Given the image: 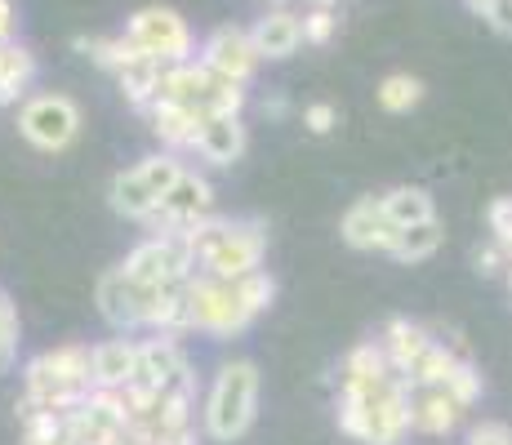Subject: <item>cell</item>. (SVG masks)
Returning <instances> with one entry per match:
<instances>
[{"label":"cell","mask_w":512,"mask_h":445,"mask_svg":"<svg viewBox=\"0 0 512 445\" xmlns=\"http://www.w3.org/2000/svg\"><path fill=\"white\" fill-rule=\"evenodd\" d=\"M468 405H459L446 388H410V428L423 432V437H446L464 423Z\"/></svg>","instance_id":"15"},{"label":"cell","mask_w":512,"mask_h":445,"mask_svg":"<svg viewBox=\"0 0 512 445\" xmlns=\"http://www.w3.org/2000/svg\"><path fill=\"white\" fill-rule=\"evenodd\" d=\"M107 196H112V210L121 214V219H130V223H152L156 205H161V196L147 187V178L139 174V165L116 174L112 187H107Z\"/></svg>","instance_id":"20"},{"label":"cell","mask_w":512,"mask_h":445,"mask_svg":"<svg viewBox=\"0 0 512 445\" xmlns=\"http://www.w3.org/2000/svg\"><path fill=\"white\" fill-rule=\"evenodd\" d=\"M303 125H308L312 134H330L334 125H339V107L334 103H308L303 107Z\"/></svg>","instance_id":"34"},{"label":"cell","mask_w":512,"mask_h":445,"mask_svg":"<svg viewBox=\"0 0 512 445\" xmlns=\"http://www.w3.org/2000/svg\"><path fill=\"white\" fill-rule=\"evenodd\" d=\"M490 232H495V245H504L512 254V196H499L490 205Z\"/></svg>","instance_id":"33"},{"label":"cell","mask_w":512,"mask_h":445,"mask_svg":"<svg viewBox=\"0 0 512 445\" xmlns=\"http://www.w3.org/2000/svg\"><path fill=\"white\" fill-rule=\"evenodd\" d=\"M339 428L361 445H401L410 428V383L392 374L366 392H339Z\"/></svg>","instance_id":"3"},{"label":"cell","mask_w":512,"mask_h":445,"mask_svg":"<svg viewBox=\"0 0 512 445\" xmlns=\"http://www.w3.org/2000/svg\"><path fill=\"white\" fill-rule=\"evenodd\" d=\"M201 63L210 67L214 76H223V81L232 85H250V76L259 72V49H254L250 32L245 27H219V32L205 36L201 45Z\"/></svg>","instance_id":"13"},{"label":"cell","mask_w":512,"mask_h":445,"mask_svg":"<svg viewBox=\"0 0 512 445\" xmlns=\"http://www.w3.org/2000/svg\"><path fill=\"white\" fill-rule=\"evenodd\" d=\"M187 170V165L179 161V152H156L147 156V161H139V174L147 178V187H152L156 196H165L174 183H179V174Z\"/></svg>","instance_id":"29"},{"label":"cell","mask_w":512,"mask_h":445,"mask_svg":"<svg viewBox=\"0 0 512 445\" xmlns=\"http://www.w3.org/2000/svg\"><path fill=\"white\" fill-rule=\"evenodd\" d=\"M183 299H187V321H192V330H205V334H214V339H236V334L250 330L254 316L272 308L277 281H272L263 267L250 276H236V281L192 272L183 281Z\"/></svg>","instance_id":"1"},{"label":"cell","mask_w":512,"mask_h":445,"mask_svg":"<svg viewBox=\"0 0 512 445\" xmlns=\"http://www.w3.org/2000/svg\"><path fill=\"white\" fill-rule=\"evenodd\" d=\"M165 290H170V285H139L130 272H125V267H112V272L98 276V290H94L98 316H103L112 330H121V334L147 330Z\"/></svg>","instance_id":"7"},{"label":"cell","mask_w":512,"mask_h":445,"mask_svg":"<svg viewBox=\"0 0 512 445\" xmlns=\"http://www.w3.org/2000/svg\"><path fill=\"white\" fill-rule=\"evenodd\" d=\"M14 356H18V312L9 303V294L0 290V374L14 365Z\"/></svg>","instance_id":"30"},{"label":"cell","mask_w":512,"mask_h":445,"mask_svg":"<svg viewBox=\"0 0 512 445\" xmlns=\"http://www.w3.org/2000/svg\"><path fill=\"white\" fill-rule=\"evenodd\" d=\"M374 98H379L383 112L401 116V112H410V107L423 103V81H419V76H410V72H392V76H383V81H379Z\"/></svg>","instance_id":"28"},{"label":"cell","mask_w":512,"mask_h":445,"mask_svg":"<svg viewBox=\"0 0 512 445\" xmlns=\"http://www.w3.org/2000/svg\"><path fill=\"white\" fill-rule=\"evenodd\" d=\"M250 41L259 49V58H290L303 45V18L290 5H277L250 27Z\"/></svg>","instance_id":"19"},{"label":"cell","mask_w":512,"mask_h":445,"mask_svg":"<svg viewBox=\"0 0 512 445\" xmlns=\"http://www.w3.org/2000/svg\"><path fill=\"white\" fill-rule=\"evenodd\" d=\"M161 76H165V63H156V58H134L116 81H121L125 103H134V107L147 112V107L156 103V94H161Z\"/></svg>","instance_id":"26"},{"label":"cell","mask_w":512,"mask_h":445,"mask_svg":"<svg viewBox=\"0 0 512 445\" xmlns=\"http://www.w3.org/2000/svg\"><path fill=\"white\" fill-rule=\"evenodd\" d=\"M183 241L196 259V272L236 281V276H250L263 267L268 227L254 219H214L210 214V219H201L196 227H187Z\"/></svg>","instance_id":"2"},{"label":"cell","mask_w":512,"mask_h":445,"mask_svg":"<svg viewBox=\"0 0 512 445\" xmlns=\"http://www.w3.org/2000/svg\"><path fill=\"white\" fill-rule=\"evenodd\" d=\"M90 352L85 343H63L54 352H41L27 361L23 370V405L32 410H54V414H72L76 405L94 392V374H90Z\"/></svg>","instance_id":"4"},{"label":"cell","mask_w":512,"mask_h":445,"mask_svg":"<svg viewBox=\"0 0 512 445\" xmlns=\"http://www.w3.org/2000/svg\"><path fill=\"white\" fill-rule=\"evenodd\" d=\"M383 201V214L392 219V227H415V223H428L437 219V205H432V192L428 187H392V192L379 196Z\"/></svg>","instance_id":"24"},{"label":"cell","mask_w":512,"mask_h":445,"mask_svg":"<svg viewBox=\"0 0 512 445\" xmlns=\"http://www.w3.org/2000/svg\"><path fill=\"white\" fill-rule=\"evenodd\" d=\"M379 343H383V352H388L392 370H397L401 379L410 383V374H415V370H419V361L432 352V343H437V334H432V330H423V325H415V321H406V316H392V321L383 325Z\"/></svg>","instance_id":"16"},{"label":"cell","mask_w":512,"mask_h":445,"mask_svg":"<svg viewBox=\"0 0 512 445\" xmlns=\"http://www.w3.org/2000/svg\"><path fill=\"white\" fill-rule=\"evenodd\" d=\"M210 214H214L210 178L196 174V170H183L179 183L161 196V205H156V214L147 227H152V232H187V227H196L201 219H210Z\"/></svg>","instance_id":"12"},{"label":"cell","mask_w":512,"mask_h":445,"mask_svg":"<svg viewBox=\"0 0 512 445\" xmlns=\"http://www.w3.org/2000/svg\"><path fill=\"white\" fill-rule=\"evenodd\" d=\"M161 103H179L187 112H196L201 121L210 116H241L245 107V85H232L223 76H214L201 58H187V63L165 67L161 76Z\"/></svg>","instance_id":"6"},{"label":"cell","mask_w":512,"mask_h":445,"mask_svg":"<svg viewBox=\"0 0 512 445\" xmlns=\"http://www.w3.org/2000/svg\"><path fill=\"white\" fill-rule=\"evenodd\" d=\"M245 143H250V134H245L241 116H210V121H201V134H196L201 161L219 165V170H228V165L241 161Z\"/></svg>","instance_id":"18"},{"label":"cell","mask_w":512,"mask_h":445,"mask_svg":"<svg viewBox=\"0 0 512 445\" xmlns=\"http://www.w3.org/2000/svg\"><path fill=\"white\" fill-rule=\"evenodd\" d=\"M468 445H512V428L499 419H486L468 432Z\"/></svg>","instance_id":"35"},{"label":"cell","mask_w":512,"mask_h":445,"mask_svg":"<svg viewBox=\"0 0 512 445\" xmlns=\"http://www.w3.org/2000/svg\"><path fill=\"white\" fill-rule=\"evenodd\" d=\"M72 45L81 49V54L90 58V63L107 67V72H116V76H121L125 67L134 63V58H143V54H139V49H134V41H130V36H125V32H121V36H76Z\"/></svg>","instance_id":"25"},{"label":"cell","mask_w":512,"mask_h":445,"mask_svg":"<svg viewBox=\"0 0 512 445\" xmlns=\"http://www.w3.org/2000/svg\"><path fill=\"white\" fill-rule=\"evenodd\" d=\"M477 267H481V272H508V267H512V254L504 250V245H495V241H490L486 245V250H477Z\"/></svg>","instance_id":"36"},{"label":"cell","mask_w":512,"mask_h":445,"mask_svg":"<svg viewBox=\"0 0 512 445\" xmlns=\"http://www.w3.org/2000/svg\"><path fill=\"white\" fill-rule=\"evenodd\" d=\"M343 241H348L352 250H383V254L392 250L397 227L383 214L379 196H361V201L348 205V214H343Z\"/></svg>","instance_id":"14"},{"label":"cell","mask_w":512,"mask_h":445,"mask_svg":"<svg viewBox=\"0 0 512 445\" xmlns=\"http://www.w3.org/2000/svg\"><path fill=\"white\" fill-rule=\"evenodd\" d=\"M334 32H339V18H334V9L312 5L308 14H303V45H330Z\"/></svg>","instance_id":"31"},{"label":"cell","mask_w":512,"mask_h":445,"mask_svg":"<svg viewBox=\"0 0 512 445\" xmlns=\"http://www.w3.org/2000/svg\"><path fill=\"white\" fill-rule=\"evenodd\" d=\"M125 272L139 285H183L196 272V259L187 250L183 232H152L125 254Z\"/></svg>","instance_id":"10"},{"label":"cell","mask_w":512,"mask_h":445,"mask_svg":"<svg viewBox=\"0 0 512 445\" xmlns=\"http://www.w3.org/2000/svg\"><path fill=\"white\" fill-rule=\"evenodd\" d=\"M339 374H343V392H366V388H374V383H388L397 370H392L383 343L374 339V343H361V348H352L348 356H343Z\"/></svg>","instance_id":"21"},{"label":"cell","mask_w":512,"mask_h":445,"mask_svg":"<svg viewBox=\"0 0 512 445\" xmlns=\"http://www.w3.org/2000/svg\"><path fill=\"white\" fill-rule=\"evenodd\" d=\"M18 134L36 152H67L81 138V107L67 94H32L18 107Z\"/></svg>","instance_id":"8"},{"label":"cell","mask_w":512,"mask_h":445,"mask_svg":"<svg viewBox=\"0 0 512 445\" xmlns=\"http://www.w3.org/2000/svg\"><path fill=\"white\" fill-rule=\"evenodd\" d=\"M147 121H152V134L161 138L170 152L196 147V134H201V116L187 112V107H179V103H161V98L147 107Z\"/></svg>","instance_id":"22"},{"label":"cell","mask_w":512,"mask_h":445,"mask_svg":"<svg viewBox=\"0 0 512 445\" xmlns=\"http://www.w3.org/2000/svg\"><path fill=\"white\" fill-rule=\"evenodd\" d=\"M14 41V5L9 0H0V45Z\"/></svg>","instance_id":"37"},{"label":"cell","mask_w":512,"mask_h":445,"mask_svg":"<svg viewBox=\"0 0 512 445\" xmlns=\"http://www.w3.org/2000/svg\"><path fill=\"white\" fill-rule=\"evenodd\" d=\"M499 36H512V0H468Z\"/></svg>","instance_id":"32"},{"label":"cell","mask_w":512,"mask_h":445,"mask_svg":"<svg viewBox=\"0 0 512 445\" xmlns=\"http://www.w3.org/2000/svg\"><path fill=\"white\" fill-rule=\"evenodd\" d=\"M90 374H94V388L103 392H125L139 374V343L134 339H107L94 343L90 352Z\"/></svg>","instance_id":"17"},{"label":"cell","mask_w":512,"mask_h":445,"mask_svg":"<svg viewBox=\"0 0 512 445\" xmlns=\"http://www.w3.org/2000/svg\"><path fill=\"white\" fill-rule=\"evenodd\" d=\"M125 36H130L143 58H156V63H165V67L192 58V27H187V18L170 5H147L139 14H130Z\"/></svg>","instance_id":"9"},{"label":"cell","mask_w":512,"mask_h":445,"mask_svg":"<svg viewBox=\"0 0 512 445\" xmlns=\"http://www.w3.org/2000/svg\"><path fill=\"white\" fill-rule=\"evenodd\" d=\"M446 232H441V219H428V223H415V227H401L397 241H392V259L397 263H423L441 250Z\"/></svg>","instance_id":"27"},{"label":"cell","mask_w":512,"mask_h":445,"mask_svg":"<svg viewBox=\"0 0 512 445\" xmlns=\"http://www.w3.org/2000/svg\"><path fill=\"white\" fill-rule=\"evenodd\" d=\"M254 414H259V370H254V361H223L210 392H205V437L214 445L241 441L254 428Z\"/></svg>","instance_id":"5"},{"label":"cell","mask_w":512,"mask_h":445,"mask_svg":"<svg viewBox=\"0 0 512 445\" xmlns=\"http://www.w3.org/2000/svg\"><path fill=\"white\" fill-rule=\"evenodd\" d=\"M32 81H36V54L32 49L18 45V41L0 45V107L18 103V98L32 89Z\"/></svg>","instance_id":"23"},{"label":"cell","mask_w":512,"mask_h":445,"mask_svg":"<svg viewBox=\"0 0 512 445\" xmlns=\"http://www.w3.org/2000/svg\"><path fill=\"white\" fill-rule=\"evenodd\" d=\"M130 388L143 392H187L192 383V365L179 348L174 334H152V339L139 343V374H134Z\"/></svg>","instance_id":"11"}]
</instances>
